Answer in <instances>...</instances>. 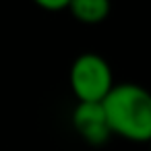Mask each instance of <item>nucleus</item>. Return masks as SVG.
<instances>
[{"label":"nucleus","mask_w":151,"mask_h":151,"mask_svg":"<svg viewBox=\"0 0 151 151\" xmlns=\"http://www.w3.org/2000/svg\"><path fill=\"white\" fill-rule=\"evenodd\" d=\"M110 2L108 0H70L68 13L73 19L85 25H97L110 17Z\"/></svg>","instance_id":"obj_4"},{"label":"nucleus","mask_w":151,"mask_h":151,"mask_svg":"<svg viewBox=\"0 0 151 151\" xmlns=\"http://www.w3.org/2000/svg\"><path fill=\"white\" fill-rule=\"evenodd\" d=\"M112 137L132 143L151 141V93L137 83H118L101 101Z\"/></svg>","instance_id":"obj_1"},{"label":"nucleus","mask_w":151,"mask_h":151,"mask_svg":"<svg viewBox=\"0 0 151 151\" xmlns=\"http://www.w3.org/2000/svg\"><path fill=\"white\" fill-rule=\"evenodd\" d=\"M68 79L79 104H101L116 85L108 60L93 52H85L75 58Z\"/></svg>","instance_id":"obj_2"},{"label":"nucleus","mask_w":151,"mask_h":151,"mask_svg":"<svg viewBox=\"0 0 151 151\" xmlns=\"http://www.w3.org/2000/svg\"><path fill=\"white\" fill-rule=\"evenodd\" d=\"M149 151H151V141H149Z\"/></svg>","instance_id":"obj_6"},{"label":"nucleus","mask_w":151,"mask_h":151,"mask_svg":"<svg viewBox=\"0 0 151 151\" xmlns=\"http://www.w3.org/2000/svg\"><path fill=\"white\" fill-rule=\"evenodd\" d=\"M70 0H37V6L50 13H60V11H68Z\"/></svg>","instance_id":"obj_5"},{"label":"nucleus","mask_w":151,"mask_h":151,"mask_svg":"<svg viewBox=\"0 0 151 151\" xmlns=\"http://www.w3.org/2000/svg\"><path fill=\"white\" fill-rule=\"evenodd\" d=\"M73 126L77 134L93 147L108 143L112 137L101 104H77L73 112Z\"/></svg>","instance_id":"obj_3"}]
</instances>
